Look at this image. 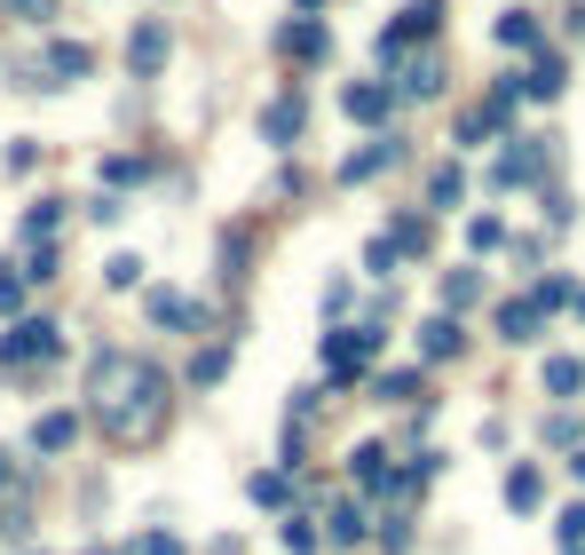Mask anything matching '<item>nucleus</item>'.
Returning a JSON list of instances; mask_svg holds the SVG:
<instances>
[{
  "label": "nucleus",
  "mask_w": 585,
  "mask_h": 555,
  "mask_svg": "<svg viewBox=\"0 0 585 555\" xmlns=\"http://www.w3.org/2000/svg\"><path fill=\"white\" fill-rule=\"evenodd\" d=\"M523 88H530V95H554V88H562V63H554V56H538Z\"/></svg>",
  "instance_id": "f3484780"
},
{
  "label": "nucleus",
  "mask_w": 585,
  "mask_h": 555,
  "mask_svg": "<svg viewBox=\"0 0 585 555\" xmlns=\"http://www.w3.org/2000/svg\"><path fill=\"white\" fill-rule=\"evenodd\" d=\"M381 167H396V136H381L372 151H356V159H349L340 175H349V183H364V175H381Z\"/></svg>",
  "instance_id": "6e6552de"
},
{
  "label": "nucleus",
  "mask_w": 585,
  "mask_h": 555,
  "mask_svg": "<svg viewBox=\"0 0 585 555\" xmlns=\"http://www.w3.org/2000/svg\"><path fill=\"white\" fill-rule=\"evenodd\" d=\"M499 334H506V342H530V334H538V302H506V310H499Z\"/></svg>",
  "instance_id": "9d476101"
},
{
  "label": "nucleus",
  "mask_w": 585,
  "mask_h": 555,
  "mask_svg": "<svg viewBox=\"0 0 585 555\" xmlns=\"http://www.w3.org/2000/svg\"><path fill=\"white\" fill-rule=\"evenodd\" d=\"M577 381H585V366H577V357H554V366H546V389H562V397H570Z\"/></svg>",
  "instance_id": "6ab92c4d"
},
{
  "label": "nucleus",
  "mask_w": 585,
  "mask_h": 555,
  "mask_svg": "<svg viewBox=\"0 0 585 555\" xmlns=\"http://www.w3.org/2000/svg\"><path fill=\"white\" fill-rule=\"evenodd\" d=\"M48 72H56V80H80V72H87V48H80V41H56V48H48Z\"/></svg>",
  "instance_id": "f8f14e48"
},
{
  "label": "nucleus",
  "mask_w": 585,
  "mask_h": 555,
  "mask_svg": "<svg viewBox=\"0 0 585 555\" xmlns=\"http://www.w3.org/2000/svg\"><path fill=\"white\" fill-rule=\"evenodd\" d=\"M570 469H577V484H585V452H577V461H570Z\"/></svg>",
  "instance_id": "cd10ccee"
},
{
  "label": "nucleus",
  "mask_w": 585,
  "mask_h": 555,
  "mask_svg": "<svg viewBox=\"0 0 585 555\" xmlns=\"http://www.w3.org/2000/svg\"><path fill=\"white\" fill-rule=\"evenodd\" d=\"M332 540H340V547L364 540V516H356V508H332Z\"/></svg>",
  "instance_id": "412c9836"
},
{
  "label": "nucleus",
  "mask_w": 585,
  "mask_h": 555,
  "mask_svg": "<svg viewBox=\"0 0 585 555\" xmlns=\"http://www.w3.org/2000/svg\"><path fill=\"white\" fill-rule=\"evenodd\" d=\"M48 231H56V199H40V207L24 215V239H48Z\"/></svg>",
  "instance_id": "4be33fe9"
},
{
  "label": "nucleus",
  "mask_w": 585,
  "mask_h": 555,
  "mask_svg": "<svg viewBox=\"0 0 585 555\" xmlns=\"http://www.w3.org/2000/svg\"><path fill=\"white\" fill-rule=\"evenodd\" d=\"M356 476H364V484H381V476H388V452H381V444H364V452H356Z\"/></svg>",
  "instance_id": "aec40b11"
},
{
  "label": "nucleus",
  "mask_w": 585,
  "mask_h": 555,
  "mask_svg": "<svg viewBox=\"0 0 585 555\" xmlns=\"http://www.w3.org/2000/svg\"><path fill=\"white\" fill-rule=\"evenodd\" d=\"M435 88H443V63H435V56L403 63V95H435Z\"/></svg>",
  "instance_id": "4468645a"
},
{
  "label": "nucleus",
  "mask_w": 585,
  "mask_h": 555,
  "mask_svg": "<svg viewBox=\"0 0 585 555\" xmlns=\"http://www.w3.org/2000/svg\"><path fill=\"white\" fill-rule=\"evenodd\" d=\"M499 41H506V48H538V24H530L523 9H506V16H499Z\"/></svg>",
  "instance_id": "2eb2a0df"
},
{
  "label": "nucleus",
  "mask_w": 585,
  "mask_h": 555,
  "mask_svg": "<svg viewBox=\"0 0 585 555\" xmlns=\"http://www.w3.org/2000/svg\"><path fill=\"white\" fill-rule=\"evenodd\" d=\"M72 437H80V413H48L40 429H32V444H40V452H63Z\"/></svg>",
  "instance_id": "1a4fd4ad"
},
{
  "label": "nucleus",
  "mask_w": 585,
  "mask_h": 555,
  "mask_svg": "<svg viewBox=\"0 0 585 555\" xmlns=\"http://www.w3.org/2000/svg\"><path fill=\"white\" fill-rule=\"evenodd\" d=\"M127 63H134V72H159V63H166V24H143V32H134V41H127Z\"/></svg>",
  "instance_id": "39448f33"
},
{
  "label": "nucleus",
  "mask_w": 585,
  "mask_h": 555,
  "mask_svg": "<svg viewBox=\"0 0 585 555\" xmlns=\"http://www.w3.org/2000/svg\"><path fill=\"white\" fill-rule=\"evenodd\" d=\"M16 302H24V278H16V270H0V310H16Z\"/></svg>",
  "instance_id": "a878e982"
},
{
  "label": "nucleus",
  "mask_w": 585,
  "mask_h": 555,
  "mask_svg": "<svg viewBox=\"0 0 585 555\" xmlns=\"http://www.w3.org/2000/svg\"><path fill=\"white\" fill-rule=\"evenodd\" d=\"M143 555H183V540H166V532H151V540H143Z\"/></svg>",
  "instance_id": "bb28decb"
},
{
  "label": "nucleus",
  "mask_w": 585,
  "mask_h": 555,
  "mask_svg": "<svg viewBox=\"0 0 585 555\" xmlns=\"http://www.w3.org/2000/svg\"><path fill=\"white\" fill-rule=\"evenodd\" d=\"M285 547L308 555V547H317V524H308V516H293V524H285Z\"/></svg>",
  "instance_id": "5701e85b"
},
{
  "label": "nucleus",
  "mask_w": 585,
  "mask_h": 555,
  "mask_svg": "<svg viewBox=\"0 0 585 555\" xmlns=\"http://www.w3.org/2000/svg\"><path fill=\"white\" fill-rule=\"evenodd\" d=\"M87 389H95L103 429H112L119 444L151 437L159 420H166V381H159V366H143V357H127V349H103L95 373H87Z\"/></svg>",
  "instance_id": "f257e3e1"
},
{
  "label": "nucleus",
  "mask_w": 585,
  "mask_h": 555,
  "mask_svg": "<svg viewBox=\"0 0 585 555\" xmlns=\"http://www.w3.org/2000/svg\"><path fill=\"white\" fill-rule=\"evenodd\" d=\"M56 357V325L48 317H24L16 334H0V366H48Z\"/></svg>",
  "instance_id": "f03ea898"
},
{
  "label": "nucleus",
  "mask_w": 585,
  "mask_h": 555,
  "mask_svg": "<svg viewBox=\"0 0 585 555\" xmlns=\"http://www.w3.org/2000/svg\"><path fill=\"white\" fill-rule=\"evenodd\" d=\"M372 342H381L372 325H349V334H332V342H325V373H340V381H349V373L364 366V357H372Z\"/></svg>",
  "instance_id": "7ed1b4c3"
},
{
  "label": "nucleus",
  "mask_w": 585,
  "mask_h": 555,
  "mask_svg": "<svg viewBox=\"0 0 585 555\" xmlns=\"http://www.w3.org/2000/svg\"><path fill=\"white\" fill-rule=\"evenodd\" d=\"M506 500H514V508H538V469H514V476H506Z\"/></svg>",
  "instance_id": "a211bd4d"
},
{
  "label": "nucleus",
  "mask_w": 585,
  "mask_h": 555,
  "mask_svg": "<svg viewBox=\"0 0 585 555\" xmlns=\"http://www.w3.org/2000/svg\"><path fill=\"white\" fill-rule=\"evenodd\" d=\"M475 293H483V278H475V270H459V278H443V310H467Z\"/></svg>",
  "instance_id": "dca6fc26"
},
{
  "label": "nucleus",
  "mask_w": 585,
  "mask_h": 555,
  "mask_svg": "<svg viewBox=\"0 0 585 555\" xmlns=\"http://www.w3.org/2000/svg\"><path fill=\"white\" fill-rule=\"evenodd\" d=\"M538 175H546V136H538L530 151H506L499 167H491V183H499V190H514V183H538Z\"/></svg>",
  "instance_id": "20e7f679"
},
{
  "label": "nucleus",
  "mask_w": 585,
  "mask_h": 555,
  "mask_svg": "<svg viewBox=\"0 0 585 555\" xmlns=\"http://www.w3.org/2000/svg\"><path fill=\"white\" fill-rule=\"evenodd\" d=\"M278 48H285V56H325V48H332V32H325V24H285V32H278Z\"/></svg>",
  "instance_id": "0eeeda50"
},
{
  "label": "nucleus",
  "mask_w": 585,
  "mask_h": 555,
  "mask_svg": "<svg viewBox=\"0 0 585 555\" xmlns=\"http://www.w3.org/2000/svg\"><path fill=\"white\" fill-rule=\"evenodd\" d=\"M0 476H9V452H0Z\"/></svg>",
  "instance_id": "c85d7f7f"
},
{
  "label": "nucleus",
  "mask_w": 585,
  "mask_h": 555,
  "mask_svg": "<svg viewBox=\"0 0 585 555\" xmlns=\"http://www.w3.org/2000/svg\"><path fill=\"white\" fill-rule=\"evenodd\" d=\"M459 190H467V183H459V167H435V207H452Z\"/></svg>",
  "instance_id": "b1692460"
},
{
  "label": "nucleus",
  "mask_w": 585,
  "mask_h": 555,
  "mask_svg": "<svg viewBox=\"0 0 585 555\" xmlns=\"http://www.w3.org/2000/svg\"><path fill=\"white\" fill-rule=\"evenodd\" d=\"M261 136H269V143H293V136H301V95H278V104L261 112Z\"/></svg>",
  "instance_id": "423d86ee"
},
{
  "label": "nucleus",
  "mask_w": 585,
  "mask_h": 555,
  "mask_svg": "<svg viewBox=\"0 0 585 555\" xmlns=\"http://www.w3.org/2000/svg\"><path fill=\"white\" fill-rule=\"evenodd\" d=\"M349 112H356V119H381V112H388V88H381V80H356V88H349Z\"/></svg>",
  "instance_id": "ddd939ff"
},
{
  "label": "nucleus",
  "mask_w": 585,
  "mask_h": 555,
  "mask_svg": "<svg viewBox=\"0 0 585 555\" xmlns=\"http://www.w3.org/2000/svg\"><path fill=\"white\" fill-rule=\"evenodd\" d=\"M420 349H428V357H459V317H428Z\"/></svg>",
  "instance_id": "9b49d317"
},
{
  "label": "nucleus",
  "mask_w": 585,
  "mask_h": 555,
  "mask_svg": "<svg viewBox=\"0 0 585 555\" xmlns=\"http://www.w3.org/2000/svg\"><path fill=\"white\" fill-rule=\"evenodd\" d=\"M222 366H230V349H206L198 366H190V381H222Z\"/></svg>",
  "instance_id": "393cba45"
}]
</instances>
